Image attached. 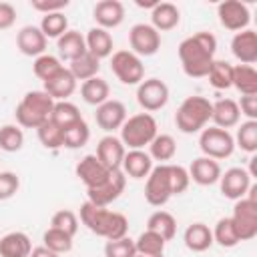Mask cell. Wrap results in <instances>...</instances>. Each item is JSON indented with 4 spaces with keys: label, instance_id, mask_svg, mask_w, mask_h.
I'll return each instance as SVG.
<instances>
[{
    "label": "cell",
    "instance_id": "cell-29",
    "mask_svg": "<svg viewBox=\"0 0 257 257\" xmlns=\"http://www.w3.org/2000/svg\"><path fill=\"white\" fill-rule=\"evenodd\" d=\"M183 241H185L187 249H191L195 253H203L213 245V233H211L209 225H205V223H191L185 229Z\"/></svg>",
    "mask_w": 257,
    "mask_h": 257
},
{
    "label": "cell",
    "instance_id": "cell-30",
    "mask_svg": "<svg viewBox=\"0 0 257 257\" xmlns=\"http://www.w3.org/2000/svg\"><path fill=\"white\" fill-rule=\"evenodd\" d=\"M108 94H110V86L104 78L100 76H92L88 80L82 82L80 86V96L86 104H92V106H98L102 102L108 100Z\"/></svg>",
    "mask_w": 257,
    "mask_h": 257
},
{
    "label": "cell",
    "instance_id": "cell-4",
    "mask_svg": "<svg viewBox=\"0 0 257 257\" xmlns=\"http://www.w3.org/2000/svg\"><path fill=\"white\" fill-rule=\"evenodd\" d=\"M211 110H213V102L205 96H199V94H193V96H187L181 106L177 108V114H175V124L181 133L185 135H193V133H199L207 126V122L211 120Z\"/></svg>",
    "mask_w": 257,
    "mask_h": 257
},
{
    "label": "cell",
    "instance_id": "cell-35",
    "mask_svg": "<svg viewBox=\"0 0 257 257\" xmlns=\"http://www.w3.org/2000/svg\"><path fill=\"white\" fill-rule=\"evenodd\" d=\"M175 153H177V143L171 135H157L149 145V157L159 161L161 165L171 161L175 157Z\"/></svg>",
    "mask_w": 257,
    "mask_h": 257
},
{
    "label": "cell",
    "instance_id": "cell-20",
    "mask_svg": "<svg viewBox=\"0 0 257 257\" xmlns=\"http://www.w3.org/2000/svg\"><path fill=\"white\" fill-rule=\"evenodd\" d=\"M54 102L58 100H66L74 90H76V78L72 76V72L68 68H60L56 74H52L48 80H44V88H42Z\"/></svg>",
    "mask_w": 257,
    "mask_h": 257
},
{
    "label": "cell",
    "instance_id": "cell-44",
    "mask_svg": "<svg viewBox=\"0 0 257 257\" xmlns=\"http://www.w3.org/2000/svg\"><path fill=\"white\" fill-rule=\"evenodd\" d=\"M36 135H38V141H40V145H42L44 149L56 151V149L62 147V128L56 126L50 118H48L44 124H40V126L36 128Z\"/></svg>",
    "mask_w": 257,
    "mask_h": 257
},
{
    "label": "cell",
    "instance_id": "cell-40",
    "mask_svg": "<svg viewBox=\"0 0 257 257\" xmlns=\"http://www.w3.org/2000/svg\"><path fill=\"white\" fill-rule=\"evenodd\" d=\"M211 233H213V243H219V245L225 247V249H231V247H235V245L241 243L239 237H237V231H235V227H233V223H231L229 217L219 219L217 225H215V229H213Z\"/></svg>",
    "mask_w": 257,
    "mask_h": 257
},
{
    "label": "cell",
    "instance_id": "cell-6",
    "mask_svg": "<svg viewBox=\"0 0 257 257\" xmlns=\"http://www.w3.org/2000/svg\"><path fill=\"white\" fill-rule=\"evenodd\" d=\"M199 147L203 151V157L221 161V159H227V157L233 155L235 141H233V135L225 128L205 126L201 131V137H199Z\"/></svg>",
    "mask_w": 257,
    "mask_h": 257
},
{
    "label": "cell",
    "instance_id": "cell-49",
    "mask_svg": "<svg viewBox=\"0 0 257 257\" xmlns=\"http://www.w3.org/2000/svg\"><path fill=\"white\" fill-rule=\"evenodd\" d=\"M171 167V183H173V195H181L187 191L191 179H189V171L181 165H169Z\"/></svg>",
    "mask_w": 257,
    "mask_h": 257
},
{
    "label": "cell",
    "instance_id": "cell-42",
    "mask_svg": "<svg viewBox=\"0 0 257 257\" xmlns=\"http://www.w3.org/2000/svg\"><path fill=\"white\" fill-rule=\"evenodd\" d=\"M38 28L42 30V34H44L46 38H60V36L68 30V18H66L62 12L44 14Z\"/></svg>",
    "mask_w": 257,
    "mask_h": 257
},
{
    "label": "cell",
    "instance_id": "cell-17",
    "mask_svg": "<svg viewBox=\"0 0 257 257\" xmlns=\"http://www.w3.org/2000/svg\"><path fill=\"white\" fill-rule=\"evenodd\" d=\"M92 18L98 28H116L124 20V6L118 0H100L92 8Z\"/></svg>",
    "mask_w": 257,
    "mask_h": 257
},
{
    "label": "cell",
    "instance_id": "cell-15",
    "mask_svg": "<svg viewBox=\"0 0 257 257\" xmlns=\"http://www.w3.org/2000/svg\"><path fill=\"white\" fill-rule=\"evenodd\" d=\"M94 120L96 124L104 131V133H114L116 128H120L126 120V106L120 102V100H106L102 104L96 106V112H94Z\"/></svg>",
    "mask_w": 257,
    "mask_h": 257
},
{
    "label": "cell",
    "instance_id": "cell-39",
    "mask_svg": "<svg viewBox=\"0 0 257 257\" xmlns=\"http://www.w3.org/2000/svg\"><path fill=\"white\" fill-rule=\"evenodd\" d=\"M235 147H239L245 153H255L257 151V120H245L239 124L237 135L233 137Z\"/></svg>",
    "mask_w": 257,
    "mask_h": 257
},
{
    "label": "cell",
    "instance_id": "cell-22",
    "mask_svg": "<svg viewBox=\"0 0 257 257\" xmlns=\"http://www.w3.org/2000/svg\"><path fill=\"white\" fill-rule=\"evenodd\" d=\"M219 177H221V167L215 159L199 157L189 167V179L201 187H209V185L219 183Z\"/></svg>",
    "mask_w": 257,
    "mask_h": 257
},
{
    "label": "cell",
    "instance_id": "cell-37",
    "mask_svg": "<svg viewBox=\"0 0 257 257\" xmlns=\"http://www.w3.org/2000/svg\"><path fill=\"white\" fill-rule=\"evenodd\" d=\"M88 139H90V128L84 122V118L62 131V147L66 149H80L88 143Z\"/></svg>",
    "mask_w": 257,
    "mask_h": 257
},
{
    "label": "cell",
    "instance_id": "cell-53",
    "mask_svg": "<svg viewBox=\"0 0 257 257\" xmlns=\"http://www.w3.org/2000/svg\"><path fill=\"white\" fill-rule=\"evenodd\" d=\"M28 257H58L54 251H50V249H46L44 245L42 247H34L32 251H30V255Z\"/></svg>",
    "mask_w": 257,
    "mask_h": 257
},
{
    "label": "cell",
    "instance_id": "cell-43",
    "mask_svg": "<svg viewBox=\"0 0 257 257\" xmlns=\"http://www.w3.org/2000/svg\"><path fill=\"white\" fill-rule=\"evenodd\" d=\"M24 145V133L18 124H4L0 126V151L16 153Z\"/></svg>",
    "mask_w": 257,
    "mask_h": 257
},
{
    "label": "cell",
    "instance_id": "cell-46",
    "mask_svg": "<svg viewBox=\"0 0 257 257\" xmlns=\"http://www.w3.org/2000/svg\"><path fill=\"white\" fill-rule=\"evenodd\" d=\"M50 227L60 229V231L68 233L70 237H74L76 231H78V217H76L72 211H68V209H60V211H56V213L52 215Z\"/></svg>",
    "mask_w": 257,
    "mask_h": 257
},
{
    "label": "cell",
    "instance_id": "cell-51",
    "mask_svg": "<svg viewBox=\"0 0 257 257\" xmlns=\"http://www.w3.org/2000/svg\"><path fill=\"white\" fill-rule=\"evenodd\" d=\"M237 106L239 112L247 116V120H257V94H241Z\"/></svg>",
    "mask_w": 257,
    "mask_h": 257
},
{
    "label": "cell",
    "instance_id": "cell-13",
    "mask_svg": "<svg viewBox=\"0 0 257 257\" xmlns=\"http://www.w3.org/2000/svg\"><path fill=\"white\" fill-rule=\"evenodd\" d=\"M217 16L221 26H225L227 30L233 32H241L249 26L251 22V12L249 6L239 2V0H225L217 6Z\"/></svg>",
    "mask_w": 257,
    "mask_h": 257
},
{
    "label": "cell",
    "instance_id": "cell-54",
    "mask_svg": "<svg viewBox=\"0 0 257 257\" xmlns=\"http://www.w3.org/2000/svg\"><path fill=\"white\" fill-rule=\"evenodd\" d=\"M159 4V0H149V2H143V0H137V6H141V8H155Z\"/></svg>",
    "mask_w": 257,
    "mask_h": 257
},
{
    "label": "cell",
    "instance_id": "cell-38",
    "mask_svg": "<svg viewBox=\"0 0 257 257\" xmlns=\"http://www.w3.org/2000/svg\"><path fill=\"white\" fill-rule=\"evenodd\" d=\"M165 245H167V241L161 235H157L155 231H149V229L143 231L135 239V249L141 255H163L165 253Z\"/></svg>",
    "mask_w": 257,
    "mask_h": 257
},
{
    "label": "cell",
    "instance_id": "cell-23",
    "mask_svg": "<svg viewBox=\"0 0 257 257\" xmlns=\"http://www.w3.org/2000/svg\"><path fill=\"white\" fill-rule=\"evenodd\" d=\"M46 36L38 26H24L16 34V46L26 56H40L46 50Z\"/></svg>",
    "mask_w": 257,
    "mask_h": 257
},
{
    "label": "cell",
    "instance_id": "cell-7",
    "mask_svg": "<svg viewBox=\"0 0 257 257\" xmlns=\"http://www.w3.org/2000/svg\"><path fill=\"white\" fill-rule=\"evenodd\" d=\"M173 197V183H171V167L169 163L153 167L145 183V199L153 207H163Z\"/></svg>",
    "mask_w": 257,
    "mask_h": 257
},
{
    "label": "cell",
    "instance_id": "cell-33",
    "mask_svg": "<svg viewBox=\"0 0 257 257\" xmlns=\"http://www.w3.org/2000/svg\"><path fill=\"white\" fill-rule=\"evenodd\" d=\"M80 118H82V114H80L78 106L72 104V102H68V100H58V102H54L52 112H50V120H52L56 126H60L62 131L68 128L70 124L78 122Z\"/></svg>",
    "mask_w": 257,
    "mask_h": 257
},
{
    "label": "cell",
    "instance_id": "cell-34",
    "mask_svg": "<svg viewBox=\"0 0 257 257\" xmlns=\"http://www.w3.org/2000/svg\"><path fill=\"white\" fill-rule=\"evenodd\" d=\"M233 86L241 94H257V70L249 64L233 66Z\"/></svg>",
    "mask_w": 257,
    "mask_h": 257
},
{
    "label": "cell",
    "instance_id": "cell-16",
    "mask_svg": "<svg viewBox=\"0 0 257 257\" xmlns=\"http://www.w3.org/2000/svg\"><path fill=\"white\" fill-rule=\"evenodd\" d=\"M124 153H126V149H124V145L120 143V139L114 137V135H106V137H102V139L98 141V145H96V155H94V157H96L108 171H116V169H120V165H122Z\"/></svg>",
    "mask_w": 257,
    "mask_h": 257
},
{
    "label": "cell",
    "instance_id": "cell-36",
    "mask_svg": "<svg viewBox=\"0 0 257 257\" xmlns=\"http://www.w3.org/2000/svg\"><path fill=\"white\" fill-rule=\"evenodd\" d=\"M207 78H209L213 88L227 90V88L233 86V66L227 60H213Z\"/></svg>",
    "mask_w": 257,
    "mask_h": 257
},
{
    "label": "cell",
    "instance_id": "cell-24",
    "mask_svg": "<svg viewBox=\"0 0 257 257\" xmlns=\"http://www.w3.org/2000/svg\"><path fill=\"white\" fill-rule=\"evenodd\" d=\"M239 118H241V112H239V106L233 98H221V100L213 102L211 120L215 122V126L229 131V128L239 124Z\"/></svg>",
    "mask_w": 257,
    "mask_h": 257
},
{
    "label": "cell",
    "instance_id": "cell-27",
    "mask_svg": "<svg viewBox=\"0 0 257 257\" xmlns=\"http://www.w3.org/2000/svg\"><path fill=\"white\" fill-rule=\"evenodd\" d=\"M56 48H58V56L62 60L72 62L74 58H78L86 52V42L78 30H66L60 38H56Z\"/></svg>",
    "mask_w": 257,
    "mask_h": 257
},
{
    "label": "cell",
    "instance_id": "cell-25",
    "mask_svg": "<svg viewBox=\"0 0 257 257\" xmlns=\"http://www.w3.org/2000/svg\"><path fill=\"white\" fill-rule=\"evenodd\" d=\"M181 22V12L173 2H159L151 10V26L157 32L173 30Z\"/></svg>",
    "mask_w": 257,
    "mask_h": 257
},
{
    "label": "cell",
    "instance_id": "cell-19",
    "mask_svg": "<svg viewBox=\"0 0 257 257\" xmlns=\"http://www.w3.org/2000/svg\"><path fill=\"white\" fill-rule=\"evenodd\" d=\"M231 52L241 64H253L257 62V32L251 28H245L237 32L231 40Z\"/></svg>",
    "mask_w": 257,
    "mask_h": 257
},
{
    "label": "cell",
    "instance_id": "cell-21",
    "mask_svg": "<svg viewBox=\"0 0 257 257\" xmlns=\"http://www.w3.org/2000/svg\"><path fill=\"white\" fill-rule=\"evenodd\" d=\"M120 171L124 173V177L131 179H145L149 177V173L153 171V159L149 157V153H145L143 149H133L124 153Z\"/></svg>",
    "mask_w": 257,
    "mask_h": 257
},
{
    "label": "cell",
    "instance_id": "cell-52",
    "mask_svg": "<svg viewBox=\"0 0 257 257\" xmlns=\"http://www.w3.org/2000/svg\"><path fill=\"white\" fill-rule=\"evenodd\" d=\"M16 22V8L8 2H0V30L10 28Z\"/></svg>",
    "mask_w": 257,
    "mask_h": 257
},
{
    "label": "cell",
    "instance_id": "cell-32",
    "mask_svg": "<svg viewBox=\"0 0 257 257\" xmlns=\"http://www.w3.org/2000/svg\"><path fill=\"white\" fill-rule=\"evenodd\" d=\"M68 70L72 72V76L76 78V80H88V78H92V76H98V70H100V60L96 58V56H92L88 50L82 54V56H78V58H74L72 62H70V66H68Z\"/></svg>",
    "mask_w": 257,
    "mask_h": 257
},
{
    "label": "cell",
    "instance_id": "cell-18",
    "mask_svg": "<svg viewBox=\"0 0 257 257\" xmlns=\"http://www.w3.org/2000/svg\"><path fill=\"white\" fill-rule=\"evenodd\" d=\"M76 177L86 185V189H92V187H98L100 183L106 181V177L110 175V171L94 157V155H86L82 157L78 163H76V169H74Z\"/></svg>",
    "mask_w": 257,
    "mask_h": 257
},
{
    "label": "cell",
    "instance_id": "cell-55",
    "mask_svg": "<svg viewBox=\"0 0 257 257\" xmlns=\"http://www.w3.org/2000/svg\"><path fill=\"white\" fill-rule=\"evenodd\" d=\"M135 257H163V255H141V253H137Z\"/></svg>",
    "mask_w": 257,
    "mask_h": 257
},
{
    "label": "cell",
    "instance_id": "cell-14",
    "mask_svg": "<svg viewBox=\"0 0 257 257\" xmlns=\"http://www.w3.org/2000/svg\"><path fill=\"white\" fill-rule=\"evenodd\" d=\"M219 185H221V193L223 197L231 199V201H239L247 195L251 183V175L247 169L243 167H231L225 173H221L219 177Z\"/></svg>",
    "mask_w": 257,
    "mask_h": 257
},
{
    "label": "cell",
    "instance_id": "cell-50",
    "mask_svg": "<svg viewBox=\"0 0 257 257\" xmlns=\"http://www.w3.org/2000/svg\"><path fill=\"white\" fill-rule=\"evenodd\" d=\"M30 6L42 14H54V12H62L68 6V0H32Z\"/></svg>",
    "mask_w": 257,
    "mask_h": 257
},
{
    "label": "cell",
    "instance_id": "cell-9",
    "mask_svg": "<svg viewBox=\"0 0 257 257\" xmlns=\"http://www.w3.org/2000/svg\"><path fill=\"white\" fill-rule=\"evenodd\" d=\"M239 241H249L257 235V201H251L247 197L235 201L233 215L229 217Z\"/></svg>",
    "mask_w": 257,
    "mask_h": 257
},
{
    "label": "cell",
    "instance_id": "cell-3",
    "mask_svg": "<svg viewBox=\"0 0 257 257\" xmlns=\"http://www.w3.org/2000/svg\"><path fill=\"white\" fill-rule=\"evenodd\" d=\"M54 100L44 90H30L22 96V100L16 104V122L24 128H38L50 118Z\"/></svg>",
    "mask_w": 257,
    "mask_h": 257
},
{
    "label": "cell",
    "instance_id": "cell-31",
    "mask_svg": "<svg viewBox=\"0 0 257 257\" xmlns=\"http://www.w3.org/2000/svg\"><path fill=\"white\" fill-rule=\"evenodd\" d=\"M147 229L161 235L165 241H171L177 233V221L169 211H155L147 219Z\"/></svg>",
    "mask_w": 257,
    "mask_h": 257
},
{
    "label": "cell",
    "instance_id": "cell-41",
    "mask_svg": "<svg viewBox=\"0 0 257 257\" xmlns=\"http://www.w3.org/2000/svg\"><path fill=\"white\" fill-rule=\"evenodd\" d=\"M42 241H44V247L54 251L56 255L60 253H68L72 249V237L60 229H54V227H48L42 235Z\"/></svg>",
    "mask_w": 257,
    "mask_h": 257
},
{
    "label": "cell",
    "instance_id": "cell-8",
    "mask_svg": "<svg viewBox=\"0 0 257 257\" xmlns=\"http://www.w3.org/2000/svg\"><path fill=\"white\" fill-rule=\"evenodd\" d=\"M110 70L114 72V76L131 86V84H141L143 78H145V64L143 60L131 52V50H116L112 56H110Z\"/></svg>",
    "mask_w": 257,
    "mask_h": 257
},
{
    "label": "cell",
    "instance_id": "cell-11",
    "mask_svg": "<svg viewBox=\"0 0 257 257\" xmlns=\"http://www.w3.org/2000/svg\"><path fill=\"white\" fill-rule=\"evenodd\" d=\"M137 102L149 114L161 110L169 102V86L161 78H147L137 88Z\"/></svg>",
    "mask_w": 257,
    "mask_h": 257
},
{
    "label": "cell",
    "instance_id": "cell-5",
    "mask_svg": "<svg viewBox=\"0 0 257 257\" xmlns=\"http://www.w3.org/2000/svg\"><path fill=\"white\" fill-rule=\"evenodd\" d=\"M157 120L153 114L149 112H139L133 114L124 120V124L120 126V143L124 145V149L133 151V149H143L145 145H151V141L159 135L157 131Z\"/></svg>",
    "mask_w": 257,
    "mask_h": 257
},
{
    "label": "cell",
    "instance_id": "cell-28",
    "mask_svg": "<svg viewBox=\"0 0 257 257\" xmlns=\"http://www.w3.org/2000/svg\"><path fill=\"white\" fill-rule=\"evenodd\" d=\"M84 42H86V50H88L92 56H96L98 60L112 54V46H114V44H112V36H110V32L104 30V28H98V26L90 28V30L86 32V36H84Z\"/></svg>",
    "mask_w": 257,
    "mask_h": 257
},
{
    "label": "cell",
    "instance_id": "cell-2",
    "mask_svg": "<svg viewBox=\"0 0 257 257\" xmlns=\"http://www.w3.org/2000/svg\"><path fill=\"white\" fill-rule=\"evenodd\" d=\"M80 221L88 231L104 237L106 241L126 237L128 233V219L122 213L110 211L106 207H96L90 201L80 205Z\"/></svg>",
    "mask_w": 257,
    "mask_h": 257
},
{
    "label": "cell",
    "instance_id": "cell-1",
    "mask_svg": "<svg viewBox=\"0 0 257 257\" xmlns=\"http://www.w3.org/2000/svg\"><path fill=\"white\" fill-rule=\"evenodd\" d=\"M217 38L211 32H197L187 36L179 44V60L183 72L191 78H203L209 74V68L215 60Z\"/></svg>",
    "mask_w": 257,
    "mask_h": 257
},
{
    "label": "cell",
    "instance_id": "cell-48",
    "mask_svg": "<svg viewBox=\"0 0 257 257\" xmlns=\"http://www.w3.org/2000/svg\"><path fill=\"white\" fill-rule=\"evenodd\" d=\"M20 189V179L12 171H0V201L14 197Z\"/></svg>",
    "mask_w": 257,
    "mask_h": 257
},
{
    "label": "cell",
    "instance_id": "cell-45",
    "mask_svg": "<svg viewBox=\"0 0 257 257\" xmlns=\"http://www.w3.org/2000/svg\"><path fill=\"white\" fill-rule=\"evenodd\" d=\"M32 68H34V74L44 82V80H48L52 74H56V72L62 68V64H60V58H58V56H52V54H46V52H44V54L36 56Z\"/></svg>",
    "mask_w": 257,
    "mask_h": 257
},
{
    "label": "cell",
    "instance_id": "cell-47",
    "mask_svg": "<svg viewBox=\"0 0 257 257\" xmlns=\"http://www.w3.org/2000/svg\"><path fill=\"white\" fill-rule=\"evenodd\" d=\"M135 239L131 237H120L114 241H106L104 245V257H135Z\"/></svg>",
    "mask_w": 257,
    "mask_h": 257
},
{
    "label": "cell",
    "instance_id": "cell-26",
    "mask_svg": "<svg viewBox=\"0 0 257 257\" xmlns=\"http://www.w3.org/2000/svg\"><path fill=\"white\" fill-rule=\"evenodd\" d=\"M30 251V237L22 231H12L0 237V257H28Z\"/></svg>",
    "mask_w": 257,
    "mask_h": 257
},
{
    "label": "cell",
    "instance_id": "cell-12",
    "mask_svg": "<svg viewBox=\"0 0 257 257\" xmlns=\"http://www.w3.org/2000/svg\"><path fill=\"white\" fill-rule=\"evenodd\" d=\"M128 44H131V52H135L139 58L153 56L161 48V32H157L151 24L139 22L128 32Z\"/></svg>",
    "mask_w": 257,
    "mask_h": 257
},
{
    "label": "cell",
    "instance_id": "cell-10",
    "mask_svg": "<svg viewBox=\"0 0 257 257\" xmlns=\"http://www.w3.org/2000/svg\"><path fill=\"white\" fill-rule=\"evenodd\" d=\"M126 187V177L120 169L116 171H110V175L106 177L104 183H100L98 187H92V189H86V195H88V201L96 207H108L110 203H114L122 191Z\"/></svg>",
    "mask_w": 257,
    "mask_h": 257
}]
</instances>
